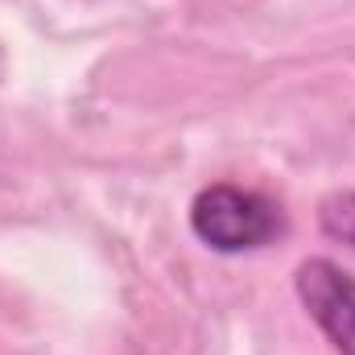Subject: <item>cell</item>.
<instances>
[{
    "label": "cell",
    "mask_w": 355,
    "mask_h": 355,
    "mask_svg": "<svg viewBox=\"0 0 355 355\" xmlns=\"http://www.w3.org/2000/svg\"><path fill=\"white\" fill-rule=\"evenodd\" d=\"M190 227L215 252H252L281 232V211L257 190L219 182L198 190V198L190 202Z\"/></svg>",
    "instance_id": "obj_1"
},
{
    "label": "cell",
    "mask_w": 355,
    "mask_h": 355,
    "mask_svg": "<svg viewBox=\"0 0 355 355\" xmlns=\"http://www.w3.org/2000/svg\"><path fill=\"white\" fill-rule=\"evenodd\" d=\"M297 297L339 355H355V277L335 261H306L297 268Z\"/></svg>",
    "instance_id": "obj_2"
},
{
    "label": "cell",
    "mask_w": 355,
    "mask_h": 355,
    "mask_svg": "<svg viewBox=\"0 0 355 355\" xmlns=\"http://www.w3.org/2000/svg\"><path fill=\"white\" fill-rule=\"evenodd\" d=\"M318 219H322V232H327L331 240H343V244L355 248V190L331 194V198L322 202Z\"/></svg>",
    "instance_id": "obj_3"
}]
</instances>
